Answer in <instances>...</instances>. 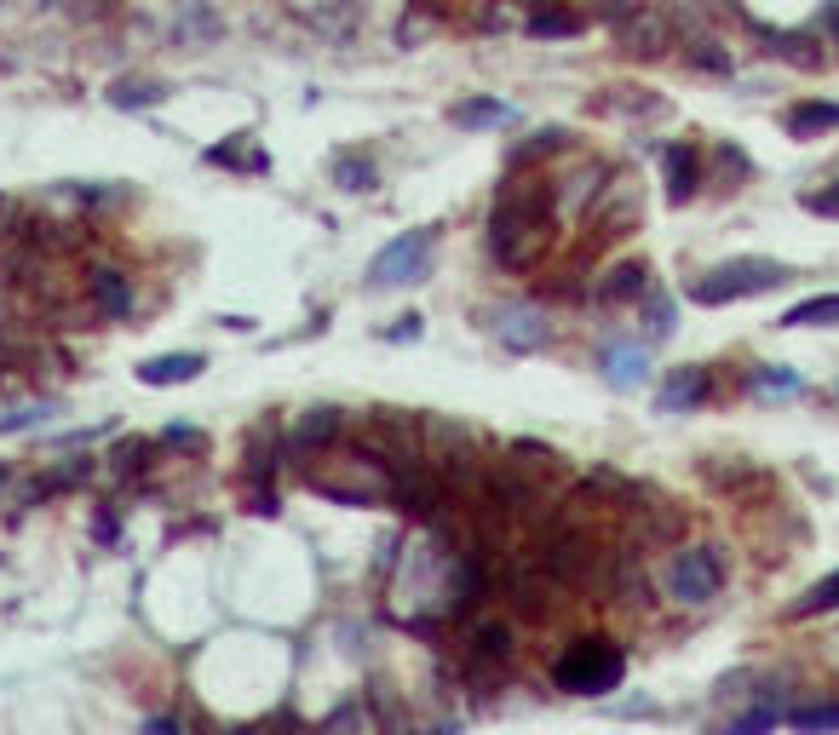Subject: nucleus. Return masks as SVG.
<instances>
[{"instance_id": "1", "label": "nucleus", "mask_w": 839, "mask_h": 735, "mask_svg": "<svg viewBox=\"0 0 839 735\" xmlns=\"http://www.w3.org/2000/svg\"><path fill=\"white\" fill-rule=\"evenodd\" d=\"M547 224H552V190L535 178H506L489 213V248L506 271H529L547 253Z\"/></svg>"}, {"instance_id": "2", "label": "nucleus", "mask_w": 839, "mask_h": 735, "mask_svg": "<svg viewBox=\"0 0 839 735\" xmlns=\"http://www.w3.org/2000/svg\"><path fill=\"white\" fill-rule=\"evenodd\" d=\"M622 678H627V656L610 638H575L552 667V684L564 696H610V689H622Z\"/></svg>"}, {"instance_id": "3", "label": "nucleus", "mask_w": 839, "mask_h": 735, "mask_svg": "<svg viewBox=\"0 0 839 735\" xmlns=\"http://www.w3.org/2000/svg\"><path fill=\"white\" fill-rule=\"evenodd\" d=\"M782 282H788V264H776V259H730V264H713L707 276H696L690 299L696 304H736V299L782 288Z\"/></svg>"}, {"instance_id": "4", "label": "nucleus", "mask_w": 839, "mask_h": 735, "mask_svg": "<svg viewBox=\"0 0 839 735\" xmlns=\"http://www.w3.org/2000/svg\"><path fill=\"white\" fill-rule=\"evenodd\" d=\"M431 248H437V231H409V236L386 241V248L374 253V264H368V288L386 294V288H409V282H420L426 264H431Z\"/></svg>"}, {"instance_id": "5", "label": "nucleus", "mask_w": 839, "mask_h": 735, "mask_svg": "<svg viewBox=\"0 0 839 735\" xmlns=\"http://www.w3.org/2000/svg\"><path fill=\"white\" fill-rule=\"evenodd\" d=\"M718 581H725V563H718V551H707V546H690L667 563V591L678 603H707L718 591Z\"/></svg>"}, {"instance_id": "6", "label": "nucleus", "mask_w": 839, "mask_h": 735, "mask_svg": "<svg viewBox=\"0 0 839 735\" xmlns=\"http://www.w3.org/2000/svg\"><path fill=\"white\" fill-rule=\"evenodd\" d=\"M610 24H615V40H622L627 52H644V58H662L667 52V40L673 29L662 24V12H650V7H610Z\"/></svg>"}, {"instance_id": "7", "label": "nucleus", "mask_w": 839, "mask_h": 735, "mask_svg": "<svg viewBox=\"0 0 839 735\" xmlns=\"http://www.w3.org/2000/svg\"><path fill=\"white\" fill-rule=\"evenodd\" d=\"M494 334H501V345L506 351H517V357H529V351H541V345L552 339V322H547V311L541 304H501L494 311Z\"/></svg>"}, {"instance_id": "8", "label": "nucleus", "mask_w": 839, "mask_h": 735, "mask_svg": "<svg viewBox=\"0 0 839 735\" xmlns=\"http://www.w3.org/2000/svg\"><path fill=\"white\" fill-rule=\"evenodd\" d=\"M506 656H512V626H506V621H484V626H472V638H466V661H472L477 678H494Z\"/></svg>"}, {"instance_id": "9", "label": "nucleus", "mask_w": 839, "mask_h": 735, "mask_svg": "<svg viewBox=\"0 0 839 735\" xmlns=\"http://www.w3.org/2000/svg\"><path fill=\"white\" fill-rule=\"evenodd\" d=\"M202 368H208L202 351H173V357H150L145 368H138V379H145L150 391H162V385H190V379H202Z\"/></svg>"}, {"instance_id": "10", "label": "nucleus", "mask_w": 839, "mask_h": 735, "mask_svg": "<svg viewBox=\"0 0 839 735\" xmlns=\"http://www.w3.org/2000/svg\"><path fill=\"white\" fill-rule=\"evenodd\" d=\"M696 402H707V368H673L662 385V414H685Z\"/></svg>"}, {"instance_id": "11", "label": "nucleus", "mask_w": 839, "mask_h": 735, "mask_svg": "<svg viewBox=\"0 0 839 735\" xmlns=\"http://www.w3.org/2000/svg\"><path fill=\"white\" fill-rule=\"evenodd\" d=\"M449 121L461 133H484V127H506V121H517V110L501 104V98H461V104L449 110Z\"/></svg>"}, {"instance_id": "12", "label": "nucleus", "mask_w": 839, "mask_h": 735, "mask_svg": "<svg viewBox=\"0 0 839 735\" xmlns=\"http://www.w3.org/2000/svg\"><path fill=\"white\" fill-rule=\"evenodd\" d=\"M604 379L615 385V391H633V385H644V351L638 345H604Z\"/></svg>"}, {"instance_id": "13", "label": "nucleus", "mask_w": 839, "mask_h": 735, "mask_svg": "<svg viewBox=\"0 0 839 735\" xmlns=\"http://www.w3.org/2000/svg\"><path fill=\"white\" fill-rule=\"evenodd\" d=\"M644 288H650V264H644V259H627V264H615V271L598 282V299L622 304V299H638Z\"/></svg>"}, {"instance_id": "14", "label": "nucleus", "mask_w": 839, "mask_h": 735, "mask_svg": "<svg viewBox=\"0 0 839 735\" xmlns=\"http://www.w3.org/2000/svg\"><path fill=\"white\" fill-rule=\"evenodd\" d=\"M87 288H92V304H98V311H104L110 322H122V316L133 311V288H127L122 271H98Z\"/></svg>"}, {"instance_id": "15", "label": "nucleus", "mask_w": 839, "mask_h": 735, "mask_svg": "<svg viewBox=\"0 0 839 735\" xmlns=\"http://www.w3.org/2000/svg\"><path fill=\"white\" fill-rule=\"evenodd\" d=\"M334 432H339V408H305V420L293 425V454H305V448H323V443H334Z\"/></svg>"}, {"instance_id": "16", "label": "nucleus", "mask_w": 839, "mask_h": 735, "mask_svg": "<svg viewBox=\"0 0 839 735\" xmlns=\"http://www.w3.org/2000/svg\"><path fill=\"white\" fill-rule=\"evenodd\" d=\"M782 328H839V294H816V299H799L793 311L782 316Z\"/></svg>"}, {"instance_id": "17", "label": "nucleus", "mask_w": 839, "mask_h": 735, "mask_svg": "<svg viewBox=\"0 0 839 735\" xmlns=\"http://www.w3.org/2000/svg\"><path fill=\"white\" fill-rule=\"evenodd\" d=\"M834 127H839V104H823V98L788 110V133L793 138H816V133H834Z\"/></svg>"}, {"instance_id": "18", "label": "nucleus", "mask_w": 839, "mask_h": 735, "mask_svg": "<svg viewBox=\"0 0 839 735\" xmlns=\"http://www.w3.org/2000/svg\"><path fill=\"white\" fill-rule=\"evenodd\" d=\"M162 98H167V87H162V80H145V75H138V80L127 75V80H115V87H110L115 110H155Z\"/></svg>"}, {"instance_id": "19", "label": "nucleus", "mask_w": 839, "mask_h": 735, "mask_svg": "<svg viewBox=\"0 0 839 735\" xmlns=\"http://www.w3.org/2000/svg\"><path fill=\"white\" fill-rule=\"evenodd\" d=\"M667 178H673V184H667V196H673V201H690V196H696V184H702V173H696V155L673 145V150H667Z\"/></svg>"}, {"instance_id": "20", "label": "nucleus", "mask_w": 839, "mask_h": 735, "mask_svg": "<svg viewBox=\"0 0 839 735\" xmlns=\"http://www.w3.org/2000/svg\"><path fill=\"white\" fill-rule=\"evenodd\" d=\"M828 609H839V569H834V575H823V581H816V586L805 591V598H799V603L788 609V615L799 621V615H828Z\"/></svg>"}, {"instance_id": "21", "label": "nucleus", "mask_w": 839, "mask_h": 735, "mask_svg": "<svg viewBox=\"0 0 839 735\" xmlns=\"http://www.w3.org/2000/svg\"><path fill=\"white\" fill-rule=\"evenodd\" d=\"M765 40H771V52H776V58H788V64H805V70L823 64V52H816V40H811V35H765Z\"/></svg>"}, {"instance_id": "22", "label": "nucleus", "mask_w": 839, "mask_h": 735, "mask_svg": "<svg viewBox=\"0 0 839 735\" xmlns=\"http://www.w3.org/2000/svg\"><path fill=\"white\" fill-rule=\"evenodd\" d=\"M334 184H339V190H351V196H363V190H374V167H368V161H356V155H339L334 161Z\"/></svg>"}, {"instance_id": "23", "label": "nucleus", "mask_w": 839, "mask_h": 735, "mask_svg": "<svg viewBox=\"0 0 839 735\" xmlns=\"http://www.w3.org/2000/svg\"><path fill=\"white\" fill-rule=\"evenodd\" d=\"M753 391H765V397H788V391H805V379H799L793 368H759V374H753Z\"/></svg>"}, {"instance_id": "24", "label": "nucleus", "mask_w": 839, "mask_h": 735, "mask_svg": "<svg viewBox=\"0 0 839 735\" xmlns=\"http://www.w3.org/2000/svg\"><path fill=\"white\" fill-rule=\"evenodd\" d=\"M529 35H535V40H552V35H581V17H575V12H535V17H529Z\"/></svg>"}, {"instance_id": "25", "label": "nucleus", "mask_w": 839, "mask_h": 735, "mask_svg": "<svg viewBox=\"0 0 839 735\" xmlns=\"http://www.w3.org/2000/svg\"><path fill=\"white\" fill-rule=\"evenodd\" d=\"M47 414H58V402H29V408H12V414H0V437L7 432H35Z\"/></svg>"}, {"instance_id": "26", "label": "nucleus", "mask_w": 839, "mask_h": 735, "mask_svg": "<svg viewBox=\"0 0 839 735\" xmlns=\"http://www.w3.org/2000/svg\"><path fill=\"white\" fill-rule=\"evenodd\" d=\"M788 724L793 730H839V707H793Z\"/></svg>"}, {"instance_id": "27", "label": "nucleus", "mask_w": 839, "mask_h": 735, "mask_svg": "<svg viewBox=\"0 0 839 735\" xmlns=\"http://www.w3.org/2000/svg\"><path fill=\"white\" fill-rule=\"evenodd\" d=\"M558 145H564V127H547V133H535L529 145H517V150H512L506 161H512V167H524L529 155H547V150H558Z\"/></svg>"}, {"instance_id": "28", "label": "nucleus", "mask_w": 839, "mask_h": 735, "mask_svg": "<svg viewBox=\"0 0 839 735\" xmlns=\"http://www.w3.org/2000/svg\"><path fill=\"white\" fill-rule=\"evenodd\" d=\"M776 719H782V707H771V701H765V707H753V712H742V719H736L730 730H736V735H753V730H771Z\"/></svg>"}, {"instance_id": "29", "label": "nucleus", "mask_w": 839, "mask_h": 735, "mask_svg": "<svg viewBox=\"0 0 839 735\" xmlns=\"http://www.w3.org/2000/svg\"><path fill=\"white\" fill-rule=\"evenodd\" d=\"M644 328H650V339H667V334H673V304H667V299H650Z\"/></svg>"}, {"instance_id": "30", "label": "nucleus", "mask_w": 839, "mask_h": 735, "mask_svg": "<svg viewBox=\"0 0 839 735\" xmlns=\"http://www.w3.org/2000/svg\"><path fill=\"white\" fill-rule=\"evenodd\" d=\"M805 208H811V213H823V219H839V178L828 184V190H811V196H805Z\"/></svg>"}, {"instance_id": "31", "label": "nucleus", "mask_w": 839, "mask_h": 735, "mask_svg": "<svg viewBox=\"0 0 839 735\" xmlns=\"http://www.w3.org/2000/svg\"><path fill=\"white\" fill-rule=\"evenodd\" d=\"M690 58H696V64H702V70H718V75H725V70H730V58H725V52H718V47H713V40H696V52H690Z\"/></svg>"}, {"instance_id": "32", "label": "nucleus", "mask_w": 839, "mask_h": 735, "mask_svg": "<svg viewBox=\"0 0 839 735\" xmlns=\"http://www.w3.org/2000/svg\"><path fill=\"white\" fill-rule=\"evenodd\" d=\"M145 454H150V443H122V448H115V460H122V472H133V465H145Z\"/></svg>"}, {"instance_id": "33", "label": "nucleus", "mask_w": 839, "mask_h": 735, "mask_svg": "<svg viewBox=\"0 0 839 735\" xmlns=\"http://www.w3.org/2000/svg\"><path fill=\"white\" fill-rule=\"evenodd\" d=\"M386 339H420V316H397V328H386Z\"/></svg>"}, {"instance_id": "34", "label": "nucleus", "mask_w": 839, "mask_h": 735, "mask_svg": "<svg viewBox=\"0 0 839 735\" xmlns=\"http://www.w3.org/2000/svg\"><path fill=\"white\" fill-rule=\"evenodd\" d=\"M167 443H178V448H202V437H196V432H178V425L167 432Z\"/></svg>"}, {"instance_id": "35", "label": "nucleus", "mask_w": 839, "mask_h": 735, "mask_svg": "<svg viewBox=\"0 0 839 735\" xmlns=\"http://www.w3.org/2000/svg\"><path fill=\"white\" fill-rule=\"evenodd\" d=\"M7 208H12V201H7V196H0V219H7Z\"/></svg>"}, {"instance_id": "36", "label": "nucleus", "mask_w": 839, "mask_h": 735, "mask_svg": "<svg viewBox=\"0 0 839 735\" xmlns=\"http://www.w3.org/2000/svg\"><path fill=\"white\" fill-rule=\"evenodd\" d=\"M0 483H7V465H0Z\"/></svg>"}, {"instance_id": "37", "label": "nucleus", "mask_w": 839, "mask_h": 735, "mask_svg": "<svg viewBox=\"0 0 839 735\" xmlns=\"http://www.w3.org/2000/svg\"><path fill=\"white\" fill-rule=\"evenodd\" d=\"M834 29H839V17H834Z\"/></svg>"}]
</instances>
